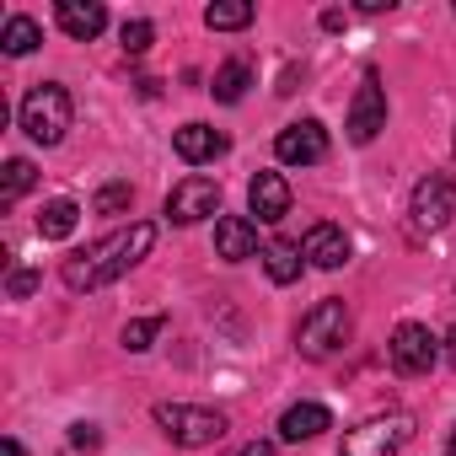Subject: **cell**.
I'll use <instances>...</instances> for the list:
<instances>
[{
	"instance_id": "cell-27",
	"label": "cell",
	"mask_w": 456,
	"mask_h": 456,
	"mask_svg": "<svg viewBox=\"0 0 456 456\" xmlns=\"http://www.w3.org/2000/svg\"><path fill=\"white\" fill-rule=\"evenodd\" d=\"M97 440H102V435H97V424H70V445H76V451H92Z\"/></svg>"
},
{
	"instance_id": "cell-21",
	"label": "cell",
	"mask_w": 456,
	"mask_h": 456,
	"mask_svg": "<svg viewBox=\"0 0 456 456\" xmlns=\"http://www.w3.org/2000/svg\"><path fill=\"white\" fill-rule=\"evenodd\" d=\"M204 22L215 33H237V28H253V6L248 0H215V6L204 12Z\"/></svg>"
},
{
	"instance_id": "cell-14",
	"label": "cell",
	"mask_w": 456,
	"mask_h": 456,
	"mask_svg": "<svg viewBox=\"0 0 456 456\" xmlns=\"http://www.w3.org/2000/svg\"><path fill=\"white\" fill-rule=\"evenodd\" d=\"M54 22L70 33V38H97L108 28V12L97 6V0H60L54 6Z\"/></svg>"
},
{
	"instance_id": "cell-23",
	"label": "cell",
	"mask_w": 456,
	"mask_h": 456,
	"mask_svg": "<svg viewBox=\"0 0 456 456\" xmlns=\"http://www.w3.org/2000/svg\"><path fill=\"white\" fill-rule=\"evenodd\" d=\"M151 38H156V28H151L145 17H134V22H124V28H118L124 54H145V49H151Z\"/></svg>"
},
{
	"instance_id": "cell-6",
	"label": "cell",
	"mask_w": 456,
	"mask_h": 456,
	"mask_svg": "<svg viewBox=\"0 0 456 456\" xmlns=\"http://www.w3.org/2000/svg\"><path fill=\"white\" fill-rule=\"evenodd\" d=\"M387 354H392V370H397V376H429L435 360H440V338H435L424 322H403V328L392 333Z\"/></svg>"
},
{
	"instance_id": "cell-5",
	"label": "cell",
	"mask_w": 456,
	"mask_h": 456,
	"mask_svg": "<svg viewBox=\"0 0 456 456\" xmlns=\"http://www.w3.org/2000/svg\"><path fill=\"white\" fill-rule=\"evenodd\" d=\"M451 215H456V183L440 177V172H429V177L413 188V204H408L413 237H429V232H440V225H451Z\"/></svg>"
},
{
	"instance_id": "cell-29",
	"label": "cell",
	"mask_w": 456,
	"mask_h": 456,
	"mask_svg": "<svg viewBox=\"0 0 456 456\" xmlns=\"http://www.w3.org/2000/svg\"><path fill=\"white\" fill-rule=\"evenodd\" d=\"M445 360H451V365H456V328H451V333H445Z\"/></svg>"
},
{
	"instance_id": "cell-1",
	"label": "cell",
	"mask_w": 456,
	"mask_h": 456,
	"mask_svg": "<svg viewBox=\"0 0 456 456\" xmlns=\"http://www.w3.org/2000/svg\"><path fill=\"white\" fill-rule=\"evenodd\" d=\"M151 248H156V225H145V220L129 225V232H113V237L92 242L86 253L65 258V285H70V290H102V285H113L118 274H129Z\"/></svg>"
},
{
	"instance_id": "cell-7",
	"label": "cell",
	"mask_w": 456,
	"mask_h": 456,
	"mask_svg": "<svg viewBox=\"0 0 456 456\" xmlns=\"http://www.w3.org/2000/svg\"><path fill=\"white\" fill-rule=\"evenodd\" d=\"M408 419H365L344 435V451L338 456H397V445L408 440Z\"/></svg>"
},
{
	"instance_id": "cell-13",
	"label": "cell",
	"mask_w": 456,
	"mask_h": 456,
	"mask_svg": "<svg viewBox=\"0 0 456 456\" xmlns=\"http://www.w3.org/2000/svg\"><path fill=\"white\" fill-rule=\"evenodd\" d=\"M301 253L317 264V269H344L349 264V237L338 232V225H312V232H306V242H301Z\"/></svg>"
},
{
	"instance_id": "cell-24",
	"label": "cell",
	"mask_w": 456,
	"mask_h": 456,
	"mask_svg": "<svg viewBox=\"0 0 456 456\" xmlns=\"http://www.w3.org/2000/svg\"><path fill=\"white\" fill-rule=\"evenodd\" d=\"M134 204V188L129 183H108L102 193H97V215H124Z\"/></svg>"
},
{
	"instance_id": "cell-15",
	"label": "cell",
	"mask_w": 456,
	"mask_h": 456,
	"mask_svg": "<svg viewBox=\"0 0 456 456\" xmlns=\"http://www.w3.org/2000/svg\"><path fill=\"white\" fill-rule=\"evenodd\" d=\"M172 145H177V156L183 161H215V156H225V134L220 129H209V124H183L177 134H172Z\"/></svg>"
},
{
	"instance_id": "cell-19",
	"label": "cell",
	"mask_w": 456,
	"mask_h": 456,
	"mask_svg": "<svg viewBox=\"0 0 456 456\" xmlns=\"http://www.w3.org/2000/svg\"><path fill=\"white\" fill-rule=\"evenodd\" d=\"M301 258H306V253H301L296 242H269V248H264V269H269L274 285H296V280H301Z\"/></svg>"
},
{
	"instance_id": "cell-18",
	"label": "cell",
	"mask_w": 456,
	"mask_h": 456,
	"mask_svg": "<svg viewBox=\"0 0 456 456\" xmlns=\"http://www.w3.org/2000/svg\"><path fill=\"white\" fill-rule=\"evenodd\" d=\"M248 86H253V65L248 60H225L220 70H215V102H242L248 97Z\"/></svg>"
},
{
	"instance_id": "cell-3",
	"label": "cell",
	"mask_w": 456,
	"mask_h": 456,
	"mask_svg": "<svg viewBox=\"0 0 456 456\" xmlns=\"http://www.w3.org/2000/svg\"><path fill=\"white\" fill-rule=\"evenodd\" d=\"M22 129H28L38 145H60L65 129H70V92L54 86V81L33 86V92L22 97Z\"/></svg>"
},
{
	"instance_id": "cell-26",
	"label": "cell",
	"mask_w": 456,
	"mask_h": 456,
	"mask_svg": "<svg viewBox=\"0 0 456 456\" xmlns=\"http://www.w3.org/2000/svg\"><path fill=\"white\" fill-rule=\"evenodd\" d=\"M6 290H12V296L22 301V296H33V290H38V274H33V269H12V280H6Z\"/></svg>"
},
{
	"instance_id": "cell-11",
	"label": "cell",
	"mask_w": 456,
	"mask_h": 456,
	"mask_svg": "<svg viewBox=\"0 0 456 456\" xmlns=\"http://www.w3.org/2000/svg\"><path fill=\"white\" fill-rule=\"evenodd\" d=\"M248 204H253V215H258L264 225H274V220L290 215V183H285L280 172H258V177L248 183Z\"/></svg>"
},
{
	"instance_id": "cell-4",
	"label": "cell",
	"mask_w": 456,
	"mask_h": 456,
	"mask_svg": "<svg viewBox=\"0 0 456 456\" xmlns=\"http://www.w3.org/2000/svg\"><path fill=\"white\" fill-rule=\"evenodd\" d=\"M349 306L344 301H317L306 317H301V328H296V344H301V354L306 360H328L333 349H344L349 344Z\"/></svg>"
},
{
	"instance_id": "cell-2",
	"label": "cell",
	"mask_w": 456,
	"mask_h": 456,
	"mask_svg": "<svg viewBox=\"0 0 456 456\" xmlns=\"http://www.w3.org/2000/svg\"><path fill=\"white\" fill-rule=\"evenodd\" d=\"M156 424H161V435H167L172 445H188V451L215 445V440L225 435V413L199 408V403H161V408H156Z\"/></svg>"
},
{
	"instance_id": "cell-28",
	"label": "cell",
	"mask_w": 456,
	"mask_h": 456,
	"mask_svg": "<svg viewBox=\"0 0 456 456\" xmlns=\"http://www.w3.org/2000/svg\"><path fill=\"white\" fill-rule=\"evenodd\" d=\"M237 456H274V445H269V440H253V445H242Z\"/></svg>"
},
{
	"instance_id": "cell-8",
	"label": "cell",
	"mask_w": 456,
	"mask_h": 456,
	"mask_svg": "<svg viewBox=\"0 0 456 456\" xmlns=\"http://www.w3.org/2000/svg\"><path fill=\"white\" fill-rule=\"evenodd\" d=\"M381 129H387L381 76H376V70H365V81H360V92H354V102H349V140H354V145H370Z\"/></svg>"
},
{
	"instance_id": "cell-9",
	"label": "cell",
	"mask_w": 456,
	"mask_h": 456,
	"mask_svg": "<svg viewBox=\"0 0 456 456\" xmlns=\"http://www.w3.org/2000/svg\"><path fill=\"white\" fill-rule=\"evenodd\" d=\"M220 209V183L215 177H183L172 193H167V215L177 220V225H193V220H204V215H215Z\"/></svg>"
},
{
	"instance_id": "cell-31",
	"label": "cell",
	"mask_w": 456,
	"mask_h": 456,
	"mask_svg": "<svg viewBox=\"0 0 456 456\" xmlns=\"http://www.w3.org/2000/svg\"><path fill=\"white\" fill-rule=\"evenodd\" d=\"M445 456H456V429H451V440H445Z\"/></svg>"
},
{
	"instance_id": "cell-17",
	"label": "cell",
	"mask_w": 456,
	"mask_h": 456,
	"mask_svg": "<svg viewBox=\"0 0 456 456\" xmlns=\"http://www.w3.org/2000/svg\"><path fill=\"white\" fill-rule=\"evenodd\" d=\"M76 220H81V204H76V199H54V204H44V215H38V237H44V242H65V237L76 232Z\"/></svg>"
},
{
	"instance_id": "cell-16",
	"label": "cell",
	"mask_w": 456,
	"mask_h": 456,
	"mask_svg": "<svg viewBox=\"0 0 456 456\" xmlns=\"http://www.w3.org/2000/svg\"><path fill=\"white\" fill-rule=\"evenodd\" d=\"M322 429H333V413H328L322 403H296V408H285V419H280V435H285V440H317Z\"/></svg>"
},
{
	"instance_id": "cell-10",
	"label": "cell",
	"mask_w": 456,
	"mask_h": 456,
	"mask_svg": "<svg viewBox=\"0 0 456 456\" xmlns=\"http://www.w3.org/2000/svg\"><path fill=\"white\" fill-rule=\"evenodd\" d=\"M274 156H280L285 167H312V161H322V156H328V129H322L317 118H301V124L280 129Z\"/></svg>"
},
{
	"instance_id": "cell-22",
	"label": "cell",
	"mask_w": 456,
	"mask_h": 456,
	"mask_svg": "<svg viewBox=\"0 0 456 456\" xmlns=\"http://www.w3.org/2000/svg\"><path fill=\"white\" fill-rule=\"evenodd\" d=\"M38 183V172H33V161H22V156H12L6 161V172H0V204H17L28 188Z\"/></svg>"
},
{
	"instance_id": "cell-20",
	"label": "cell",
	"mask_w": 456,
	"mask_h": 456,
	"mask_svg": "<svg viewBox=\"0 0 456 456\" xmlns=\"http://www.w3.org/2000/svg\"><path fill=\"white\" fill-rule=\"evenodd\" d=\"M38 44H44V28H38L33 17H6V28H0V49H6L12 60L33 54Z\"/></svg>"
},
{
	"instance_id": "cell-25",
	"label": "cell",
	"mask_w": 456,
	"mask_h": 456,
	"mask_svg": "<svg viewBox=\"0 0 456 456\" xmlns=\"http://www.w3.org/2000/svg\"><path fill=\"white\" fill-rule=\"evenodd\" d=\"M161 328H167L161 317H140V322H129V328H124V349H151V338H156Z\"/></svg>"
},
{
	"instance_id": "cell-12",
	"label": "cell",
	"mask_w": 456,
	"mask_h": 456,
	"mask_svg": "<svg viewBox=\"0 0 456 456\" xmlns=\"http://www.w3.org/2000/svg\"><path fill=\"white\" fill-rule=\"evenodd\" d=\"M215 253H220L225 264L253 258V253H258V225H253V220H242V215L215 220Z\"/></svg>"
},
{
	"instance_id": "cell-30",
	"label": "cell",
	"mask_w": 456,
	"mask_h": 456,
	"mask_svg": "<svg viewBox=\"0 0 456 456\" xmlns=\"http://www.w3.org/2000/svg\"><path fill=\"white\" fill-rule=\"evenodd\" d=\"M0 456H22V445H17V440H6V445H0Z\"/></svg>"
}]
</instances>
